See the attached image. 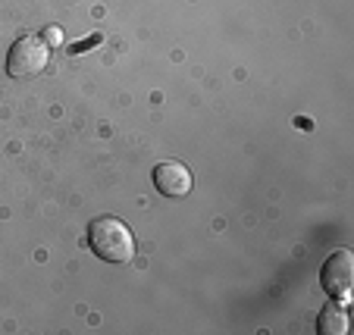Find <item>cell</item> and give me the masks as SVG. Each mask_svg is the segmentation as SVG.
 Returning <instances> with one entry per match:
<instances>
[{"label": "cell", "instance_id": "1", "mask_svg": "<svg viewBox=\"0 0 354 335\" xmlns=\"http://www.w3.org/2000/svg\"><path fill=\"white\" fill-rule=\"evenodd\" d=\"M88 248L107 263H129L135 257V238L116 216H97L88 226Z\"/></svg>", "mask_w": 354, "mask_h": 335}, {"label": "cell", "instance_id": "2", "mask_svg": "<svg viewBox=\"0 0 354 335\" xmlns=\"http://www.w3.org/2000/svg\"><path fill=\"white\" fill-rule=\"evenodd\" d=\"M50 63V47H47L44 38L38 35H22L19 41H13L7 54V73L13 79H35L41 75Z\"/></svg>", "mask_w": 354, "mask_h": 335}, {"label": "cell", "instance_id": "3", "mask_svg": "<svg viewBox=\"0 0 354 335\" xmlns=\"http://www.w3.org/2000/svg\"><path fill=\"white\" fill-rule=\"evenodd\" d=\"M320 285L335 304H351V285H354V257L348 248H339L329 254V260L320 269Z\"/></svg>", "mask_w": 354, "mask_h": 335}, {"label": "cell", "instance_id": "4", "mask_svg": "<svg viewBox=\"0 0 354 335\" xmlns=\"http://www.w3.org/2000/svg\"><path fill=\"white\" fill-rule=\"evenodd\" d=\"M154 188L163 198H185L192 191V173L182 163H157L154 166Z\"/></svg>", "mask_w": 354, "mask_h": 335}, {"label": "cell", "instance_id": "5", "mask_svg": "<svg viewBox=\"0 0 354 335\" xmlns=\"http://www.w3.org/2000/svg\"><path fill=\"white\" fill-rule=\"evenodd\" d=\"M317 332L320 335H345L348 332V314H345V304H326L317 316Z\"/></svg>", "mask_w": 354, "mask_h": 335}, {"label": "cell", "instance_id": "6", "mask_svg": "<svg viewBox=\"0 0 354 335\" xmlns=\"http://www.w3.org/2000/svg\"><path fill=\"white\" fill-rule=\"evenodd\" d=\"M60 38H63L60 28H44V41H47V44H60Z\"/></svg>", "mask_w": 354, "mask_h": 335}]
</instances>
